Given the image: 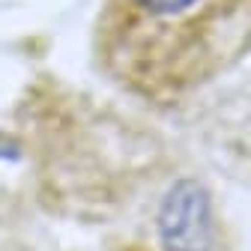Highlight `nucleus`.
Returning a JSON list of instances; mask_svg holds the SVG:
<instances>
[{
  "label": "nucleus",
  "mask_w": 251,
  "mask_h": 251,
  "mask_svg": "<svg viewBox=\"0 0 251 251\" xmlns=\"http://www.w3.org/2000/svg\"><path fill=\"white\" fill-rule=\"evenodd\" d=\"M99 36L120 75L179 90L248 51L251 0H105Z\"/></svg>",
  "instance_id": "1"
},
{
  "label": "nucleus",
  "mask_w": 251,
  "mask_h": 251,
  "mask_svg": "<svg viewBox=\"0 0 251 251\" xmlns=\"http://www.w3.org/2000/svg\"><path fill=\"white\" fill-rule=\"evenodd\" d=\"M155 227L165 251H212L215 222L206 188L195 179H179L165 195Z\"/></svg>",
  "instance_id": "2"
},
{
  "label": "nucleus",
  "mask_w": 251,
  "mask_h": 251,
  "mask_svg": "<svg viewBox=\"0 0 251 251\" xmlns=\"http://www.w3.org/2000/svg\"><path fill=\"white\" fill-rule=\"evenodd\" d=\"M6 155H15V150L9 147V141L3 135H0V159H6Z\"/></svg>",
  "instance_id": "3"
}]
</instances>
